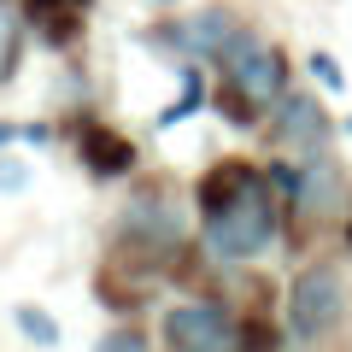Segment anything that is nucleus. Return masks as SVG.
Instances as JSON below:
<instances>
[{
    "label": "nucleus",
    "instance_id": "nucleus-11",
    "mask_svg": "<svg viewBox=\"0 0 352 352\" xmlns=\"http://www.w3.org/2000/svg\"><path fill=\"white\" fill-rule=\"evenodd\" d=\"M200 106H206V76H200V65H182V94H176L153 124H159V129H176V124H188Z\"/></svg>",
    "mask_w": 352,
    "mask_h": 352
},
{
    "label": "nucleus",
    "instance_id": "nucleus-15",
    "mask_svg": "<svg viewBox=\"0 0 352 352\" xmlns=\"http://www.w3.org/2000/svg\"><path fill=\"white\" fill-rule=\"evenodd\" d=\"M24 188H30V159L0 147V194H24Z\"/></svg>",
    "mask_w": 352,
    "mask_h": 352
},
{
    "label": "nucleus",
    "instance_id": "nucleus-9",
    "mask_svg": "<svg viewBox=\"0 0 352 352\" xmlns=\"http://www.w3.org/2000/svg\"><path fill=\"white\" fill-rule=\"evenodd\" d=\"M76 159L88 164L94 176H135V141L124 135V129H112V124H100V118H88V124H76Z\"/></svg>",
    "mask_w": 352,
    "mask_h": 352
},
{
    "label": "nucleus",
    "instance_id": "nucleus-4",
    "mask_svg": "<svg viewBox=\"0 0 352 352\" xmlns=\"http://www.w3.org/2000/svg\"><path fill=\"white\" fill-rule=\"evenodd\" d=\"M159 340L164 352H247V323L235 317L229 300L194 294L159 317Z\"/></svg>",
    "mask_w": 352,
    "mask_h": 352
},
{
    "label": "nucleus",
    "instance_id": "nucleus-2",
    "mask_svg": "<svg viewBox=\"0 0 352 352\" xmlns=\"http://www.w3.org/2000/svg\"><path fill=\"white\" fill-rule=\"evenodd\" d=\"M282 94H288V53H282V41L247 30V36L217 59L212 106H217L235 129H258Z\"/></svg>",
    "mask_w": 352,
    "mask_h": 352
},
{
    "label": "nucleus",
    "instance_id": "nucleus-7",
    "mask_svg": "<svg viewBox=\"0 0 352 352\" xmlns=\"http://www.w3.org/2000/svg\"><path fill=\"white\" fill-rule=\"evenodd\" d=\"M300 176H294V194H288V217H300V223H323V217H335V212H346V170H340V159L329 147H311V153H300Z\"/></svg>",
    "mask_w": 352,
    "mask_h": 352
},
{
    "label": "nucleus",
    "instance_id": "nucleus-8",
    "mask_svg": "<svg viewBox=\"0 0 352 352\" xmlns=\"http://www.w3.org/2000/svg\"><path fill=\"white\" fill-rule=\"evenodd\" d=\"M258 129H264V141H270V153H311V147H329V135H335L323 100H317V94H294V88L270 106V118H264Z\"/></svg>",
    "mask_w": 352,
    "mask_h": 352
},
{
    "label": "nucleus",
    "instance_id": "nucleus-18",
    "mask_svg": "<svg viewBox=\"0 0 352 352\" xmlns=\"http://www.w3.org/2000/svg\"><path fill=\"white\" fill-rule=\"evenodd\" d=\"M18 141V124H6V118H0V147H12Z\"/></svg>",
    "mask_w": 352,
    "mask_h": 352
},
{
    "label": "nucleus",
    "instance_id": "nucleus-3",
    "mask_svg": "<svg viewBox=\"0 0 352 352\" xmlns=\"http://www.w3.org/2000/svg\"><path fill=\"white\" fill-rule=\"evenodd\" d=\"M352 311V288H346V270L335 258H305L288 282V335L300 346H317L329 340Z\"/></svg>",
    "mask_w": 352,
    "mask_h": 352
},
{
    "label": "nucleus",
    "instance_id": "nucleus-20",
    "mask_svg": "<svg viewBox=\"0 0 352 352\" xmlns=\"http://www.w3.org/2000/svg\"><path fill=\"white\" fill-rule=\"evenodd\" d=\"M346 247H352V217H346Z\"/></svg>",
    "mask_w": 352,
    "mask_h": 352
},
{
    "label": "nucleus",
    "instance_id": "nucleus-6",
    "mask_svg": "<svg viewBox=\"0 0 352 352\" xmlns=\"http://www.w3.org/2000/svg\"><path fill=\"white\" fill-rule=\"evenodd\" d=\"M241 36H247V18H241L235 6H200L194 18H176V24L147 30L153 47H170V53H182V59H212V65L223 59Z\"/></svg>",
    "mask_w": 352,
    "mask_h": 352
},
{
    "label": "nucleus",
    "instance_id": "nucleus-12",
    "mask_svg": "<svg viewBox=\"0 0 352 352\" xmlns=\"http://www.w3.org/2000/svg\"><path fill=\"white\" fill-rule=\"evenodd\" d=\"M24 36H30L24 12H18V6H6V0H0V88L12 82L18 59H24Z\"/></svg>",
    "mask_w": 352,
    "mask_h": 352
},
{
    "label": "nucleus",
    "instance_id": "nucleus-21",
    "mask_svg": "<svg viewBox=\"0 0 352 352\" xmlns=\"http://www.w3.org/2000/svg\"><path fill=\"white\" fill-rule=\"evenodd\" d=\"M153 6H170V0H153Z\"/></svg>",
    "mask_w": 352,
    "mask_h": 352
},
{
    "label": "nucleus",
    "instance_id": "nucleus-19",
    "mask_svg": "<svg viewBox=\"0 0 352 352\" xmlns=\"http://www.w3.org/2000/svg\"><path fill=\"white\" fill-rule=\"evenodd\" d=\"M340 135H352V118H346V124H340Z\"/></svg>",
    "mask_w": 352,
    "mask_h": 352
},
{
    "label": "nucleus",
    "instance_id": "nucleus-1",
    "mask_svg": "<svg viewBox=\"0 0 352 352\" xmlns=\"http://www.w3.org/2000/svg\"><path fill=\"white\" fill-rule=\"evenodd\" d=\"M282 217H288V206H282L270 170L258 164L247 182H235L217 206H206V212H200V252L212 264L264 258V252L282 241Z\"/></svg>",
    "mask_w": 352,
    "mask_h": 352
},
{
    "label": "nucleus",
    "instance_id": "nucleus-16",
    "mask_svg": "<svg viewBox=\"0 0 352 352\" xmlns=\"http://www.w3.org/2000/svg\"><path fill=\"white\" fill-rule=\"evenodd\" d=\"M94 352H153V346H147V335H141V329L118 323V329H106V335H100V346H94Z\"/></svg>",
    "mask_w": 352,
    "mask_h": 352
},
{
    "label": "nucleus",
    "instance_id": "nucleus-17",
    "mask_svg": "<svg viewBox=\"0 0 352 352\" xmlns=\"http://www.w3.org/2000/svg\"><path fill=\"white\" fill-rule=\"evenodd\" d=\"M18 141H30V147H47V141H53V124H18Z\"/></svg>",
    "mask_w": 352,
    "mask_h": 352
},
{
    "label": "nucleus",
    "instance_id": "nucleus-13",
    "mask_svg": "<svg viewBox=\"0 0 352 352\" xmlns=\"http://www.w3.org/2000/svg\"><path fill=\"white\" fill-rule=\"evenodd\" d=\"M12 323L18 329H24V340H36V346L41 352H53V346H59V340H65V329H59V317H53V311H41V305H12Z\"/></svg>",
    "mask_w": 352,
    "mask_h": 352
},
{
    "label": "nucleus",
    "instance_id": "nucleus-10",
    "mask_svg": "<svg viewBox=\"0 0 352 352\" xmlns=\"http://www.w3.org/2000/svg\"><path fill=\"white\" fill-rule=\"evenodd\" d=\"M82 6L88 0H30L24 24L36 30V41H47V47H71V41L82 36Z\"/></svg>",
    "mask_w": 352,
    "mask_h": 352
},
{
    "label": "nucleus",
    "instance_id": "nucleus-14",
    "mask_svg": "<svg viewBox=\"0 0 352 352\" xmlns=\"http://www.w3.org/2000/svg\"><path fill=\"white\" fill-rule=\"evenodd\" d=\"M305 65H311V82L323 88V94H340V88H346V71H340V59H335V53H323V47H317Z\"/></svg>",
    "mask_w": 352,
    "mask_h": 352
},
{
    "label": "nucleus",
    "instance_id": "nucleus-5",
    "mask_svg": "<svg viewBox=\"0 0 352 352\" xmlns=\"http://www.w3.org/2000/svg\"><path fill=\"white\" fill-rule=\"evenodd\" d=\"M118 235L147 241V247H182L188 217H182V188L170 176H135L118 206Z\"/></svg>",
    "mask_w": 352,
    "mask_h": 352
}]
</instances>
